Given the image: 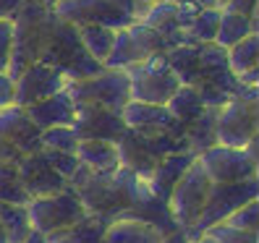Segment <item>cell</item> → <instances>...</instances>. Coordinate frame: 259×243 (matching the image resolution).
Returning a JSON list of instances; mask_svg holds the SVG:
<instances>
[{
	"label": "cell",
	"instance_id": "obj_42",
	"mask_svg": "<svg viewBox=\"0 0 259 243\" xmlns=\"http://www.w3.org/2000/svg\"><path fill=\"white\" fill-rule=\"evenodd\" d=\"M24 243H48V240H45V235H42V233L32 230V233H29V238H26Z\"/></svg>",
	"mask_w": 259,
	"mask_h": 243
},
{
	"label": "cell",
	"instance_id": "obj_24",
	"mask_svg": "<svg viewBox=\"0 0 259 243\" xmlns=\"http://www.w3.org/2000/svg\"><path fill=\"white\" fill-rule=\"evenodd\" d=\"M167 66L178 76L181 84H194L199 76V44H178L165 53Z\"/></svg>",
	"mask_w": 259,
	"mask_h": 243
},
{
	"label": "cell",
	"instance_id": "obj_43",
	"mask_svg": "<svg viewBox=\"0 0 259 243\" xmlns=\"http://www.w3.org/2000/svg\"><path fill=\"white\" fill-rule=\"evenodd\" d=\"M189 243H218V240H215V238H212L209 233H202L199 238H191Z\"/></svg>",
	"mask_w": 259,
	"mask_h": 243
},
{
	"label": "cell",
	"instance_id": "obj_21",
	"mask_svg": "<svg viewBox=\"0 0 259 243\" xmlns=\"http://www.w3.org/2000/svg\"><path fill=\"white\" fill-rule=\"evenodd\" d=\"M113 220L105 215H92L87 212V217H81L79 222H73L63 230H55L50 235H45L48 243H102L105 230Z\"/></svg>",
	"mask_w": 259,
	"mask_h": 243
},
{
	"label": "cell",
	"instance_id": "obj_16",
	"mask_svg": "<svg viewBox=\"0 0 259 243\" xmlns=\"http://www.w3.org/2000/svg\"><path fill=\"white\" fill-rule=\"evenodd\" d=\"M16 168H19V178H21L24 188L32 199H37V196H50V193L68 188V180L48 162L42 149L32 152V155H24L16 162Z\"/></svg>",
	"mask_w": 259,
	"mask_h": 243
},
{
	"label": "cell",
	"instance_id": "obj_26",
	"mask_svg": "<svg viewBox=\"0 0 259 243\" xmlns=\"http://www.w3.org/2000/svg\"><path fill=\"white\" fill-rule=\"evenodd\" d=\"M165 105H167V110L176 115V120H181L184 126H189L191 120H196L207 110L204 105H202V100H199V94H196V89L189 86V84H181L176 92H173V97L167 100Z\"/></svg>",
	"mask_w": 259,
	"mask_h": 243
},
{
	"label": "cell",
	"instance_id": "obj_30",
	"mask_svg": "<svg viewBox=\"0 0 259 243\" xmlns=\"http://www.w3.org/2000/svg\"><path fill=\"white\" fill-rule=\"evenodd\" d=\"M0 202L6 204H29L32 196L26 193L16 162H0Z\"/></svg>",
	"mask_w": 259,
	"mask_h": 243
},
{
	"label": "cell",
	"instance_id": "obj_45",
	"mask_svg": "<svg viewBox=\"0 0 259 243\" xmlns=\"http://www.w3.org/2000/svg\"><path fill=\"white\" fill-rule=\"evenodd\" d=\"M136 3H139V6L144 8V6H149V3H155V0H136Z\"/></svg>",
	"mask_w": 259,
	"mask_h": 243
},
{
	"label": "cell",
	"instance_id": "obj_32",
	"mask_svg": "<svg viewBox=\"0 0 259 243\" xmlns=\"http://www.w3.org/2000/svg\"><path fill=\"white\" fill-rule=\"evenodd\" d=\"M39 141H42V149L71 152L73 155L76 147H79V133L73 131V126H53L39 133Z\"/></svg>",
	"mask_w": 259,
	"mask_h": 243
},
{
	"label": "cell",
	"instance_id": "obj_28",
	"mask_svg": "<svg viewBox=\"0 0 259 243\" xmlns=\"http://www.w3.org/2000/svg\"><path fill=\"white\" fill-rule=\"evenodd\" d=\"M76 29H79V39L84 44V50L92 55L95 60L105 63V58H108L110 50H113L115 29L100 26V24H84V26H76Z\"/></svg>",
	"mask_w": 259,
	"mask_h": 243
},
{
	"label": "cell",
	"instance_id": "obj_10",
	"mask_svg": "<svg viewBox=\"0 0 259 243\" xmlns=\"http://www.w3.org/2000/svg\"><path fill=\"white\" fill-rule=\"evenodd\" d=\"M53 13L73 26H84V24H100L108 29H123L134 24L136 19L126 8H120L115 0H58V6Z\"/></svg>",
	"mask_w": 259,
	"mask_h": 243
},
{
	"label": "cell",
	"instance_id": "obj_7",
	"mask_svg": "<svg viewBox=\"0 0 259 243\" xmlns=\"http://www.w3.org/2000/svg\"><path fill=\"white\" fill-rule=\"evenodd\" d=\"M26 212H29L32 230H37L42 235L63 230V227L87 217V207L71 186L58 193H50V196H37V199L26 204Z\"/></svg>",
	"mask_w": 259,
	"mask_h": 243
},
{
	"label": "cell",
	"instance_id": "obj_14",
	"mask_svg": "<svg viewBox=\"0 0 259 243\" xmlns=\"http://www.w3.org/2000/svg\"><path fill=\"white\" fill-rule=\"evenodd\" d=\"M120 118L128 131L136 133H170V136H184L186 126L176 120V115L167 110V105H152V102H136L128 100L120 110Z\"/></svg>",
	"mask_w": 259,
	"mask_h": 243
},
{
	"label": "cell",
	"instance_id": "obj_3",
	"mask_svg": "<svg viewBox=\"0 0 259 243\" xmlns=\"http://www.w3.org/2000/svg\"><path fill=\"white\" fill-rule=\"evenodd\" d=\"M39 60L53 66V68H58L68 81L89 79V76H95L105 68L100 60H95L84 50V44L79 39V29H76L73 24L60 21V19H58V24L53 29L48 44H45Z\"/></svg>",
	"mask_w": 259,
	"mask_h": 243
},
{
	"label": "cell",
	"instance_id": "obj_29",
	"mask_svg": "<svg viewBox=\"0 0 259 243\" xmlns=\"http://www.w3.org/2000/svg\"><path fill=\"white\" fill-rule=\"evenodd\" d=\"M256 60H259V34L256 32L236 42L233 47H228V66H231L236 76L256 68Z\"/></svg>",
	"mask_w": 259,
	"mask_h": 243
},
{
	"label": "cell",
	"instance_id": "obj_9",
	"mask_svg": "<svg viewBox=\"0 0 259 243\" xmlns=\"http://www.w3.org/2000/svg\"><path fill=\"white\" fill-rule=\"evenodd\" d=\"M167 42L155 29L144 26L142 21H134L123 29H115L113 50L105 58V68H128L134 63H142L155 53H167Z\"/></svg>",
	"mask_w": 259,
	"mask_h": 243
},
{
	"label": "cell",
	"instance_id": "obj_47",
	"mask_svg": "<svg viewBox=\"0 0 259 243\" xmlns=\"http://www.w3.org/2000/svg\"><path fill=\"white\" fill-rule=\"evenodd\" d=\"M218 3H220V8H223V3H225V0H218Z\"/></svg>",
	"mask_w": 259,
	"mask_h": 243
},
{
	"label": "cell",
	"instance_id": "obj_27",
	"mask_svg": "<svg viewBox=\"0 0 259 243\" xmlns=\"http://www.w3.org/2000/svg\"><path fill=\"white\" fill-rule=\"evenodd\" d=\"M215 118H218V110L207 108L199 118L191 120V123L186 126L184 139H186V144H189V149L194 152V155H199V152H204L207 147L218 144L215 141Z\"/></svg>",
	"mask_w": 259,
	"mask_h": 243
},
{
	"label": "cell",
	"instance_id": "obj_31",
	"mask_svg": "<svg viewBox=\"0 0 259 243\" xmlns=\"http://www.w3.org/2000/svg\"><path fill=\"white\" fill-rule=\"evenodd\" d=\"M218 24H220V8H202L199 16L191 21L186 29V34L194 44H204V42H215L218 34Z\"/></svg>",
	"mask_w": 259,
	"mask_h": 243
},
{
	"label": "cell",
	"instance_id": "obj_15",
	"mask_svg": "<svg viewBox=\"0 0 259 243\" xmlns=\"http://www.w3.org/2000/svg\"><path fill=\"white\" fill-rule=\"evenodd\" d=\"M73 131L79 139H100V141H118L128 128L120 113L100 108V105H76Z\"/></svg>",
	"mask_w": 259,
	"mask_h": 243
},
{
	"label": "cell",
	"instance_id": "obj_44",
	"mask_svg": "<svg viewBox=\"0 0 259 243\" xmlns=\"http://www.w3.org/2000/svg\"><path fill=\"white\" fill-rule=\"evenodd\" d=\"M37 3H39V6H45V8H50V11H53V8L58 6V0H37Z\"/></svg>",
	"mask_w": 259,
	"mask_h": 243
},
{
	"label": "cell",
	"instance_id": "obj_1",
	"mask_svg": "<svg viewBox=\"0 0 259 243\" xmlns=\"http://www.w3.org/2000/svg\"><path fill=\"white\" fill-rule=\"evenodd\" d=\"M68 186L79 193V199L84 202L87 212L92 215H105L115 220L120 212H126L142 202V196L147 193L144 178L131 173L128 168H118L110 175L92 173L89 168L79 162L76 173L68 178Z\"/></svg>",
	"mask_w": 259,
	"mask_h": 243
},
{
	"label": "cell",
	"instance_id": "obj_38",
	"mask_svg": "<svg viewBox=\"0 0 259 243\" xmlns=\"http://www.w3.org/2000/svg\"><path fill=\"white\" fill-rule=\"evenodd\" d=\"M13 102V79L8 73H0V108Z\"/></svg>",
	"mask_w": 259,
	"mask_h": 243
},
{
	"label": "cell",
	"instance_id": "obj_23",
	"mask_svg": "<svg viewBox=\"0 0 259 243\" xmlns=\"http://www.w3.org/2000/svg\"><path fill=\"white\" fill-rule=\"evenodd\" d=\"M259 29V19L256 16H243L236 11H225L220 8V24H218V34H215V44L220 47H233L236 42H241L243 37L254 34Z\"/></svg>",
	"mask_w": 259,
	"mask_h": 243
},
{
	"label": "cell",
	"instance_id": "obj_35",
	"mask_svg": "<svg viewBox=\"0 0 259 243\" xmlns=\"http://www.w3.org/2000/svg\"><path fill=\"white\" fill-rule=\"evenodd\" d=\"M42 152H45V157H48V162L66 180L76 173V168H79V160H76V155H71V152H55V149H42Z\"/></svg>",
	"mask_w": 259,
	"mask_h": 243
},
{
	"label": "cell",
	"instance_id": "obj_12",
	"mask_svg": "<svg viewBox=\"0 0 259 243\" xmlns=\"http://www.w3.org/2000/svg\"><path fill=\"white\" fill-rule=\"evenodd\" d=\"M196 160H199L212 183H241V180L256 178L259 173L256 162L246 155V149H236V147L212 144L204 152H199Z\"/></svg>",
	"mask_w": 259,
	"mask_h": 243
},
{
	"label": "cell",
	"instance_id": "obj_33",
	"mask_svg": "<svg viewBox=\"0 0 259 243\" xmlns=\"http://www.w3.org/2000/svg\"><path fill=\"white\" fill-rule=\"evenodd\" d=\"M218 243H259V233L256 230H241V227H231V225H212L207 230Z\"/></svg>",
	"mask_w": 259,
	"mask_h": 243
},
{
	"label": "cell",
	"instance_id": "obj_39",
	"mask_svg": "<svg viewBox=\"0 0 259 243\" xmlns=\"http://www.w3.org/2000/svg\"><path fill=\"white\" fill-rule=\"evenodd\" d=\"M21 157H24L21 152L13 147L11 141H6L3 136H0V162H19Z\"/></svg>",
	"mask_w": 259,
	"mask_h": 243
},
{
	"label": "cell",
	"instance_id": "obj_17",
	"mask_svg": "<svg viewBox=\"0 0 259 243\" xmlns=\"http://www.w3.org/2000/svg\"><path fill=\"white\" fill-rule=\"evenodd\" d=\"M39 133L42 131L29 120L24 108H19V105H13V102L6 105V108H0V136H3L6 141H11L21 155H32V152L42 149Z\"/></svg>",
	"mask_w": 259,
	"mask_h": 243
},
{
	"label": "cell",
	"instance_id": "obj_2",
	"mask_svg": "<svg viewBox=\"0 0 259 243\" xmlns=\"http://www.w3.org/2000/svg\"><path fill=\"white\" fill-rule=\"evenodd\" d=\"M13 44H11V63H8V76H16L29 68L32 63H37L45 44H48L53 29L58 24V16L39 6L37 0H24L21 8L13 13Z\"/></svg>",
	"mask_w": 259,
	"mask_h": 243
},
{
	"label": "cell",
	"instance_id": "obj_19",
	"mask_svg": "<svg viewBox=\"0 0 259 243\" xmlns=\"http://www.w3.org/2000/svg\"><path fill=\"white\" fill-rule=\"evenodd\" d=\"M24 110L39 131L53 128V126H73V118H76V105L66 89L53 97H45L34 105H29Z\"/></svg>",
	"mask_w": 259,
	"mask_h": 243
},
{
	"label": "cell",
	"instance_id": "obj_11",
	"mask_svg": "<svg viewBox=\"0 0 259 243\" xmlns=\"http://www.w3.org/2000/svg\"><path fill=\"white\" fill-rule=\"evenodd\" d=\"M256 133H259L256 100H231L218 110V118H215V141L218 144L243 149Z\"/></svg>",
	"mask_w": 259,
	"mask_h": 243
},
{
	"label": "cell",
	"instance_id": "obj_25",
	"mask_svg": "<svg viewBox=\"0 0 259 243\" xmlns=\"http://www.w3.org/2000/svg\"><path fill=\"white\" fill-rule=\"evenodd\" d=\"M0 227L6 233L8 243H24L32 233V222H29L26 204H6L0 202Z\"/></svg>",
	"mask_w": 259,
	"mask_h": 243
},
{
	"label": "cell",
	"instance_id": "obj_13",
	"mask_svg": "<svg viewBox=\"0 0 259 243\" xmlns=\"http://www.w3.org/2000/svg\"><path fill=\"white\" fill-rule=\"evenodd\" d=\"M68 86V79L58 68L42 63H32L29 68H24L16 79H13V105L19 108H29L45 97H53L58 92H63Z\"/></svg>",
	"mask_w": 259,
	"mask_h": 243
},
{
	"label": "cell",
	"instance_id": "obj_41",
	"mask_svg": "<svg viewBox=\"0 0 259 243\" xmlns=\"http://www.w3.org/2000/svg\"><path fill=\"white\" fill-rule=\"evenodd\" d=\"M173 3H181V0H173ZM189 3H196V6H202V8H220L218 0H189Z\"/></svg>",
	"mask_w": 259,
	"mask_h": 243
},
{
	"label": "cell",
	"instance_id": "obj_37",
	"mask_svg": "<svg viewBox=\"0 0 259 243\" xmlns=\"http://www.w3.org/2000/svg\"><path fill=\"white\" fill-rule=\"evenodd\" d=\"M256 3H259V0H225L223 8L243 13V16H256Z\"/></svg>",
	"mask_w": 259,
	"mask_h": 243
},
{
	"label": "cell",
	"instance_id": "obj_36",
	"mask_svg": "<svg viewBox=\"0 0 259 243\" xmlns=\"http://www.w3.org/2000/svg\"><path fill=\"white\" fill-rule=\"evenodd\" d=\"M11 44H13V24L11 19H0V73H8Z\"/></svg>",
	"mask_w": 259,
	"mask_h": 243
},
{
	"label": "cell",
	"instance_id": "obj_40",
	"mask_svg": "<svg viewBox=\"0 0 259 243\" xmlns=\"http://www.w3.org/2000/svg\"><path fill=\"white\" fill-rule=\"evenodd\" d=\"M162 243H189V235L184 230H173V233L162 235Z\"/></svg>",
	"mask_w": 259,
	"mask_h": 243
},
{
	"label": "cell",
	"instance_id": "obj_18",
	"mask_svg": "<svg viewBox=\"0 0 259 243\" xmlns=\"http://www.w3.org/2000/svg\"><path fill=\"white\" fill-rule=\"evenodd\" d=\"M194 160H196L194 152H176V155L162 157L155 168H152V173L144 178L149 193L155 196V199H160V202L167 204V196H170L173 186L178 183V178L186 173V168H189Z\"/></svg>",
	"mask_w": 259,
	"mask_h": 243
},
{
	"label": "cell",
	"instance_id": "obj_22",
	"mask_svg": "<svg viewBox=\"0 0 259 243\" xmlns=\"http://www.w3.org/2000/svg\"><path fill=\"white\" fill-rule=\"evenodd\" d=\"M102 243H162V233L149 222L134 217H115L105 230Z\"/></svg>",
	"mask_w": 259,
	"mask_h": 243
},
{
	"label": "cell",
	"instance_id": "obj_6",
	"mask_svg": "<svg viewBox=\"0 0 259 243\" xmlns=\"http://www.w3.org/2000/svg\"><path fill=\"white\" fill-rule=\"evenodd\" d=\"M131 81V100L136 102H152V105H165L173 97V92L181 86L178 76L167 66L165 53L149 55L142 63H134L123 68Z\"/></svg>",
	"mask_w": 259,
	"mask_h": 243
},
{
	"label": "cell",
	"instance_id": "obj_5",
	"mask_svg": "<svg viewBox=\"0 0 259 243\" xmlns=\"http://www.w3.org/2000/svg\"><path fill=\"white\" fill-rule=\"evenodd\" d=\"M256 196H259V178H249V180H241V183H212L199 220L184 233L189 235V240L199 238L202 233L209 230L212 225L225 222L238 207L256 199Z\"/></svg>",
	"mask_w": 259,
	"mask_h": 243
},
{
	"label": "cell",
	"instance_id": "obj_46",
	"mask_svg": "<svg viewBox=\"0 0 259 243\" xmlns=\"http://www.w3.org/2000/svg\"><path fill=\"white\" fill-rule=\"evenodd\" d=\"M0 243H8V240H6V233H3V227H0Z\"/></svg>",
	"mask_w": 259,
	"mask_h": 243
},
{
	"label": "cell",
	"instance_id": "obj_8",
	"mask_svg": "<svg viewBox=\"0 0 259 243\" xmlns=\"http://www.w3.org/2000/svg\"><path fill=\"white\" fill-rule=\"evenodd\" d=\"M209 188H212L209 175L204 173L199 160H194L186 168V173L178 178V183L173 186L170 196H167L170 217L176 220V225L181 227V230H189V227L199 220Z\"/></svg>",
	"mask_w": 259,
	"mask_h": 243
},
{
	"label": "cell",
	"instance_id": "obj_34",
	"mask_svg": "<svg viewBox=\"0 0 259 243\" xmlns=\"http://www.w3.org/2000/svg\"><path fill=\"white\" fill-rule=\"evenodd\" d=\"M225 225L231 227H241V230H256L259 233V202L251 199L243 207H238L231 217L225 220Z\"/></svg>",
	"mask_w": 259,
	"mask_h": 243
},
{
	"label": "cell",
	"instance_id": "obj_20",
	"mask_svg": "<svg viewBox=\"0 0 259 243\" xmlns=\"http://www.w3.org/2000/svg\"><path fill=\"white\" fill-rule=\"evenodd\" d=\"M76 160L92 173L110 175L120 168V152L115 141H100V139H79L76 147Z\"/></svg>",
	"mask_w": 259,
	"mask_h": 243
},
{
	"label": "cell",
	"instance_id": "obj_4",
	"mask_svg": "<svg viewBox=\"0 0 259 243\" xmlns=\"http://www.w3.org/2000/svg\"><path fill=\"white\" fill-rule=\"evenodd\" d=\"M66 92L71 94L73 105H100V108L120 113L131 100V81L123 68H102L89 79L68 81Z\"/></svg>",
	"mask_w": 259,
	"mask_h": 243
}]
</instances>
